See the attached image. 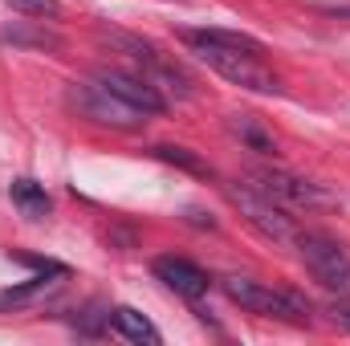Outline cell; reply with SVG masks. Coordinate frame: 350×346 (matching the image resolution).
<instances>
[{
  "mask_svg": "<svg viewBox=\"0 0 350 346\" xmlns=\"http://www.w3.org/2000/svg\"><path fill=\"white\" fill-rule=\"evenodd\" d=\"M297 257L306 265V273L322 285V289H347L350 285V253L326 232H297L293 237Z\"/></svg>",
  "mask_w": 350,
  "mask_h": 346,
  "instance_id": "cell-4",
  "label": "cell"
},
{
  "mask_svg": "<svg viewBox=\"0 0 350 346\" xmlns=\"http://www.w3.org/2000/svg\"><path fill=\"white\" fill-rule=\"evenodd\" d=\"M8 200L16 204V212H21L25 220H45V216L53 212V200H49L45 183H37V179H29V175H21V179L8 183Z\"/></svg>",
  "mask_w": 350,
  "mask_h": 346,
  "instance_id": "cell-11",
  "label": "cell"
},
{
  "mask_svg": "<svg viewBox=\"0 0 350 346\" xmlns=\"http://www.w3.org/2000/svg\"><path fill=\"white\" fill-rule=\"evenodd\" d=\"M16 265H29V269H37V273H70L62 261H45V257H29V253H12Z\"/></svg>",
  "mask_w": 350,
  "mask_h": 346,
  "instance_id": "cell-17",
  "label": "cell"
},
{
  "mask_svg": "<svg viewBox=\"0 0 350 346\" xmlns=\"http://www.w3.org/2000/svg\"><path fill=\"white\" fill-rule=\"evenodd\" d=\"M151 273H155V281H163L172 293L187 297V302H196V297H204V293L212 289V277H208L196 261L175 257V253H167V257H155V261H151Z\"/></svg>",
  "mask_w": 350,
  "mask_h": 346,
  "instance_id": "cell-9",
  "label": "cell"
},
{
  "mask_svg": "<svg viewBox=\"0 0 350 346\" xmlns=\"http://www.w3.org/2000/svg\"><path fill=\"white\" fill-rule=\"evenodd\" d=\"M66 277H70V273H37V277H29V281L12 285V289H4V293H0V310L29 306V302H37V297H45V293H53Z\"/></svg>",
  "mask_w": 350,
  "mask_h": 346,
  "instance_id": "cell-12",
  "label": "cell"
},
{
  "mask_svg": "<svg viewBox=\"0 0 350 346\" xmlns=\"http://www.w3.org/2000/svg\"><path fill=\"white\" fill-rule=\"evenodd\" d=\"M102 41H110L118 53H126V57L139 66V74L159 90L163 98H167V94H175V98H191V94H196L191 74H187L175 57H167L163 49H155L151 41H143V37H135V33H118V29H102Z\"/></svg>",
  "mask_w": 350,
  "mask_h": 346,
  "instance_id": "cell-1",
  "label": "cell"
},
{
  "mask_svg": "<svg viewBox=\"0 0 350 346\" xmlns=\"http://www.w3.org/2000/svg\"><path fill=\"white\" fill-rule=\"evenodd\" d=\"M334 322H338L342 330H350V306H334Z\"/></svg>",
  "mask_w": 350,
  "mask_h": 346,
  "instance_id": "cell-18",
  "label": "cell"
},
{
  "mask_svg": "<svg viewBox=\"0 0 350 346\" xmlns=\"http://www.w3.org/2000/svg\"><path fill=\"white\" fill-rule=\"evenodd\" d=\"M74 102L82 106L86 118L102 122V127H114V131H139V127L147 122V114H143L139 106L122 102L118 94H110L102 82H94V78L82 82V86H74Z\"/></svg>",
  "mask_w": 350,
  "mask_h": 346,
  "instance_id": "cell-7",
  "label": "cell"
},
{
  "mask_svg": "<svg viewBox=\"0 0 350 346\" xmlns=\"http://www.w3.org/2000/svg\"><path fill=\"white\" fill-rule=\"evenodd\" d=\"M151 155L155 159H163V163H172V168H183V172H196V175H212V168L200 159V155H191L187 147H172V143H159V147H151Z\"/></svg>",
  "mask_w": 350,
  "mask_h": 346,
  "instance_id": "cell-15",
  "label": "cell"
},
{
  "mask_svg": "<svg viewBox=\"0 0 350 346\" xmlns=\"http://www.w3.org/2000/svg\"><path fill=\"white\" fill-rule=\"evenodd\" d=\"M224 297L249 314H261V318H277V322H293V326H306L310 322V302L293 289H273L261 285L253 277H224L220 281Z\"/></svg>",
  "mask_w": 350,
  "mask_h": 346,
  "instance_id": "cell-2",
  "label": "cell"
},
{
  "mask_svg": "<svg viewBox=\"0 0 350 346\" xmlns=\"http://www.w3.org/2000/svg\"><path fill=\"white\" fill-rule=\"evenodd\" d=\"M94 82H102L110 94H118L122 102L139 106L147 118H155V114H163V110H167V98L151 86L139 70H98V74H94Z\"/></svg>",
  "mask_w": 350,
  "mask_h": 346,
  "instance_id": "cell-8",
  "label": "cell"
},
{
  "mask_svg": "<svg viewBox=\"0 0 350 346\" xmlns=\"http://www.w3.org/2000/svg\"><path fill=\"white\" fill-rule=\"evenodd\" d=\"M224 196L232 200V208L261 232L265 241H293L297 237V228H293V220L285 216V208L281 204H273L269 196H261L253 183H224Z\"/></svg>",
  "mask_w": 350,
  "mask_h": 346,
  "instance_id": "cell-6",
  "label": "cell"
},
{
  "mask_svg": "<svg viewBox=\"0 0 350 346\" xmlns=\"http://www.w3.org/2000/svg\"><path fill=\"white\" fill-rule=\"evenodd\" d=\"M249 179H253V187L261 196H269L281 208H330L334 204V196L322 183H310V179H301L293 172H281V168H253Z\"/></svg>",
  "mask_w": 350,
  "mask_h": 346,
  "instance_id": "cell-5",
  "label": "cell"
},
{
  "mask_svg": "<svg viewBox=\"0 0 350 346\" xmlns=\"http://www.w3.org/2000/svg\"><path fill=\"white\" fill-rule=\"evenodd\" d=\"M106 326H110L118 338H126V343H147V346L163 343V334L155 330V322H151L147 314H139L135 306H114V310H106Z\"/></svg>",
  "mask_w": 350,
  "mask_h": 346,
  "instance_id": "cell-10",
  "label": "cell"
},
{
  "mask_svg": "<svg viewBox=\"0 0 350 346\" xmlns=\"http://www.w3.org/2000/svg\"><path fill=\"white\" fill-rule=\"evenodd\" d=\"M208 70H216L220 78H228L232 86L253 90V94H281V78L261 62V53H245V49H228V45H187Z\"/></svg>",
  "mask_w": 350,
  "mask_h": 346,
  "instance_id": "cell-3",
  "label": "cell"
},
{
  "mask_svg": "<svg viewBox=\"0 0 350 346\" xmlns=\"http://www.w3.org/2000/svg\"><path fill=\"white\" fill-rule=\"evenodd\" d=\"M12 12H21V16H49V21H57L62 16V0H4Z\"/></svg>",
  "mask_w": 350,
  "mask_h": 346,
  "instance_id": "cell-16",
  "label": "cell"
},
{
  "mask_svg": "<svg viewBox=\"0 0 350 346\" xmlns=\"http://www.w3.org/2000/svg\"><path fill=\"white\" fill-rule=\"evenodd\" d=\"M228 131L249 147V151H261V155H277V139L265 131L261 122L253 118V114H232L228 118Z\"/></svg>",
  "mask_w": 350,
  "mask_h": 346,
  "instance_id": "cell-14",
  "label": "cell"
},
{
  "mask_svg": "<svg viewBox=\"0 0 350 346\" xmlns=\"http://www.w3.org/2000/svg\"><path fill=\"white\" fill-rule=\"evenodd\" d=\"M0 41H8V45H29V49H49V53L62 49V37H57L53 29H45V25H29V21H12V25H4V29H0Z\"/></svg>",
  "mask_w": 350,
  "mask_h": 346,
  "instance_id": "cell-13",
  "label": "cell"
}]
</instances>
